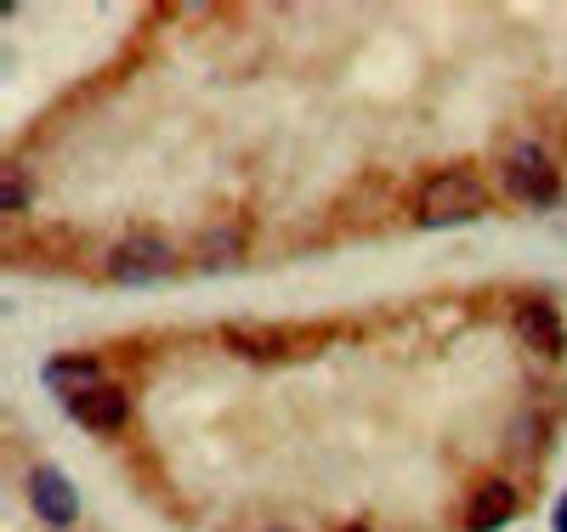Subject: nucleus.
I'll use <instances>...</instances> for the list:
<instances>
[{"instance_id":"obj_12","label":"nucleus","mask_w":567,"mask_h":532,"mask_svg":"<svg viewBox=\"0 0 567 532\" xmlns=\"http://www.w3.org/2000/svg\"><path fill=\"white\" fill-rule=\"evenodd\" d=\"M341 532H369V526H341Z\"/></svg>"},{"instance_id":"obj_11","label":"nucleus","mask_w":567,"mask_h":532,"mask_svg":"<svg viewBox=\"0 0 567 532\" xmlns=\"http://www.w3.org/2000/svg\"><path fill=\"white\" fill-rule=\"evenodd\" d=\"M556 532H567V493H561V504H556Z\"/></svg>"},{"instance_id":"obj_10","label":"nucleus","mask_w":567,"mask_h":532,"mask_svg":"<svg viewBox=\"0 0 567 532\" xmlns=\"http://www.w3.org/2000/svg\"><path fill=\"white\" fill-rule=\"evenodd\" d=\"M0 210H7V216H23V210H29V181H23V170H7V181H0Z\"/></svg>"},{"instance_id":"obj_4","label":"nucleus","mask_w":567,"mask_h":532,"mask_svg":"<svg viewBox=\"0 0 567 532\" xmlns=\"http://www.w3.org/2000/svg\"><path fill=\"white\" fill-rule=\"evenodd\" d=\"M29 504L45 526H74L80 521V493L63 470H34L29 476Z\"/></svg>"},{"instance_id":"obj_9","label":"nucleus","mask_w":567,"mask_h":532,"mask_svg":"<svg viewBox=\"0 0 567 532\" xmlns=\"http://www.w3.org/2000/svg\"><path fill=\"white\" fill-rule=\"evenodd\" d=\"M239 250H245V232H239V227H221V232H210V238H205V255H210V267L233 261Z\"/></svg>"},{"instance_id":"obj_6","label":"nucleus","mask_w":567,"mask_h":532,"mask_svg":"<svg viewBox=\"0 0 567 532\" xmlns=\"http://www.w3.org/2000/svg\"><path fill=\"white\" fill-rule=\"evenodd\" d=\"M511 515H516V488H511V481H499V476L477 481V493L465 499V526H471V532L511 526Z\"/></svg>"},{"instance_id":"obj_3","label":"nucleus","mask_w":567,"mask_h":532,"mask_svg":"<svg viewBox=\"0 0 567 532\" xmlns=\"http://www.w3.org/2000/svg\"><path fill=\"white\" fill-rule=\"evenodd\" d=\"M176 267V250L165 244L159 232H131L109 250V278L125 283V289H142V283H159L165 272Z\"/></svg>"},{"instance_id":"obj_2","label":"nucleus","mask_w":567,"mask_h":532,"mask_svg":"<svg viewBox=\"0 0 567 532\" xmlns=\"http://www.w3.org/2000/svg\"><path fill=\"white\" fill-rule=\"evenodd\" d=\"M499 181H505L511 199H523V205H556L561 199V176H556V165H550V154L539 148V142H516V148H505Z\"/></svg>"},{"instance_id":"obj_5","label":"nucleus","mask_w":567,"mask_h":532,"mask_svg":"<svg viewBox=\"0 0 567 532\" xmlns=\"http://www.w3.org/2000/svg\"><path fill=\"white\" fill-rule=\"evenodd\" d=\"M69 419L85 425V430H97V437H109V430H120L131 419V397L120 392V385H97V392H85L69 403Z\"/></svg>"},{"instance_id":"obj_1","label":"nucleus","mask_w":567,"mask_h":532,"mask_svg":"<svg viewBox=\"0 0 567 532\" xmlns=\"http://www.w3.org/2000/svg\"><path fill=\"white\" fill-rule=\"evenodd\" d=\"M488 210V187L477 181V170L465 165H443L414 187V221L420 227H454V221H477Z\"/></svg>"},{"instance_id":"obj_8","label":"nucleus","mask_w":567,"mask_h":532,"mask_svg":"<svg viewBox=\"0 0 567 532\" xmlns=\"http://www.w3.org/2000/svg\"><path fill=\"white\" fill-rule=\"evenodd\" d=\"M45 385L74 403V397L97 392V385H109V379H103V363L97 357H52V363H45Z\"/></svg>"},{"instance_id":"obj_7","label":"nucleus","mask_w":567,"mask_h":532,"mask_svg":"<svg viewBox=\"0 0 567 532\" xmlns=\"http://www.w3.org/2000/svg\"><path fill=\"white\" fill-rule=\"evenodd\" d=\"M516 334H523V346L539 352V357H561V346H567L561 317H556V306H545V301H528L523 312H516Z\"/></svg>"}]
</instances>
